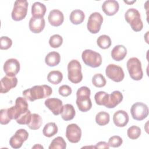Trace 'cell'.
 Instances as JSON below:
<instances>
[{
	"instance_id": "484cf974",
	"label": "cell",
	"mask_w": 149,
	"mask_h": 149,
	"mask_svg": "<svg viewBox=\"0 0 149 149\" xmlns=\"http://www.w3.org/2000/svg\"><path fill=\"white\" fill-rule=\"evenodd\" d=\"M84 13L80 9H76L72 10L69 16V19L71 23L76 25L81 24L84 21Z\"/></svg>"
},
{
	"instance_id": "9a60e30c",
	"label": "cell",
	"mask_w": 149,
	"mask_h": 149,
	"mask_svg": "<svg viewBox=\"0 0 149 149\" xmlns=\"http://www.w3.org/2000/svg\"><path fill=\"white\" fill-rule=\"evenodd\" d=\"M45 105L52 112L54 115H59L62 110V101L57 98H49L44 102Z\"/></svg>"
},
{
	"instance_id": "ee69618b",
	"label": "cell",
	"mask_w": 149,
	"mask_h": 149,
	"mask_svg": "<svg viewBox=\"0 0 149 149\" xmlns=\"http://www.w3.org/2000/svg\"><path fill=\"white\" fill-rule=\"evenodd\" d=\"M136 2V1H124V2H125V3H127V4H131V3H134V2Z\"/></svg>"
},
{
	"instance_id": "1f68e13d",
	"label": "cell",
	"mask_w": 149,
	"mask_h": 149,
	"mask_svg": "<svg viewBox=\"0 0 149 149\" xmlns=\"http://www.w3.org/2000/svg\"><path fill=\"white\" fill-rule=\"evenodd\" d=\"M48 148L49 149H65L66 148V143L63 137L58 136L52 140Z\"/></svg>"
},
{
	"instance_id": "ab89813d",
	"label": "cell",
	"mask_w": 149,
	"mask_h": 149,
	"mask_svg": "<svg viewBox=\"0 0 149 149\" xmlns=\"http://www.w3.org/2000/svg\"><path fill=\"white\" fill-rule=\"evenodd\" d=\"M11 119L8 115V109H2L0 111V123L1 125H7Z\"/></svg>"
},
{
	"instance_id": "d6986e66",
	"label": "cell",
	"mask_w": 149,
	"mask_h": 149,
	"mask_svg": "<svg viewBox=\"0 0 149 149\" xmlns=\"http://www.w3.org/2000/svg\"><path fill=\"white\" fill-rule=\"evenodd\" d=\"M48 19L51 25L54 27H58L63 23L64 20V16L61 10L54 9L50 11Z\"/></svg>"
},
{
	"instance_id": "6da1fadb",
	"label": "cell",
	"mask_w": 149,
	"mask_h": 149,
	"mask_svg": "<svg viewBox=\"0 0 149 149\" xmlns=\"http://www.w3.org/2000/svg\"><path fill=\"white\" fill-rule=\"evenodd\" d=\"M52 93V88L48 85H37L23 91V97L30 101L49 97Z\"/></svg>"
},
{
	"instance_id": "ac0fdd59",
	"label": "cell",
	"mask_w": 149,
	"mask_h": 149,
	"mask_svg": "<svg viewBox=\"0 0 149 149\" xmlns=\"http://www.w3.org/2000/svg\"><path fill=\"white\" fill-rule=\"evenodd\" d=\"M45 25V22L44 17H31L29 21V29L34 33H40L41 32Z\"/></svg>"
},
{
	"instance_id": "277c9868",
	"label": "cell",
	"mask_w": 149,
	"mask_h": 149,
	"mask_svg": "<svg viewBox=\"0 0 149 149\" xmlns=\"http://www.w3.org/2000/svg\"><path fill=\"white\" fill-rule=\"evenodd\" d=\"M29 105L24 97H19L15 101V106L8 108V115L10 119H16L29 110Z\"/></svg>"
},
{
	"instance_id": "b9f144b4",
	"label": "cell",
	"mask_w": 149,
	"mask_h": 149,
	"mask_svg": "<svg viewBox=\"0 0 149 149\" xmlns=\"http://www.w3.org/2000/svg\"><path fill=\"white\" fill-rule=\"evenodd\" d=\"M95 148H109V146L108 143L105 141H100L96 144L94 146Z\"/></svg>"
},
{
	"instance_id": "f35d334b",
	"label": "cell",
	"mask_w": 149,
	"mask_h": 149,
	"mask_svg": "<svg viewBox=\"0 0 149 149\" xmlns=\"http://www.w3.org/2000/svg\"><path fill=\"white\" fill-rule=\"evenodd\" d=\"M123 140L119 136H113L109 139L108 144L109 147H119L122 144Z\"/></svg>"
},
{
	"instance_id": "5bb4252c",
	"label": "cell",
	"mask_w": 149,
	"mask_h": 149,
	"mask_svg": "<svg viewBox=\"0 0 149 149\" xmlns=\"http://www.w3.org/2000/svg\"><path fill=\"white\" fill-rule=\"evenodd\" d=\"M20 69V63L15 58L8 59L3 65V71L9 76H15L19 73Z\"/></svg>"
},
{
	"instance_id": "7bdbcfd3",
	"label": "cell",
	"mask_w": 149,
	"mask_h": 149,
	"mask_svg": "<svg viewBox=\"0 0 149 149\" xmlns=\"http://www.w3.org/2000/svg\"><path fill=\"white\" fill-rule=\"evenodd\" d=\"M32 148H44V147L41 145L38 144H36L34 146H33L32 147Z\"/></svg>"
},
{
	"instance_id": "603a6c76",
	"label": "cell",
	"mask_w": 149,
	"mask_h": 149,
	"mask_svg": "<svg viewBox=\"0 0 149 149\" xmlns=\"http://www.w3.org/2000/svg\"><path fill=\"white\" fill-rule=\"evenodd\" d=\"M46 10V6L44 3L40 2H36L31 6L32 17H44Z\"/></svg>"
},
{
	"instance_id": "9c48e42d",
	"label": "cell",
	"mask_w": 149,
	"mask_h": 149,
	"mask_svg": "<svg viewBox=\"0 0 149 149\" xmlns=\"http://www.w3.org/2000/svg\"><path fill=\"white\" fill-rule=\"evenodd\" d=\"M148 108L146 104L137 102L133 104L130 108L132 118L136 120H143L148 115Z\"/></svg>"
},
{
	"instance_id": "4316f807",
	"label": "cell",
	"mask_w": 149,
	"mask_h": 149,
	"mask_svg": "<svg viewBox=\"0 0 149 149\" xmlns=\"http://www.w3.org/2000/svg\"><path fill=\"white\" fill-rule=\"evenodd\" d=\"M58 128L54 122H49L47 123L42 130L43 134L47 137H51L58 133Z\"/></svg>"
},
{
	"instance_id": "4fadbf2b",
	"label": "cell",
	"mask_w": 149,
	"mask_h": 149,
	"mask_svg": "<svg viewBox=\"0 0 149 149\" xmlns=\"http://www.w3.org/2000/svg\"><path fill=\"white\" fill-rule=\"evenodd\" d=\"M66 137L70 143H78L80 140L81 137V130L80 127L75 123L68 125L66 129Z\"/></svg>"
},
{
	"instance_id": "d6a6232c",
	"label": "cell",
	"mask_w": 149,
	"mask_h": 149,
	"mask_svg": "<svg viewBox=\"0 0 149 149\" xmlns=\"http://www.w3.org/2000/svg\"><path fill=\"white\" fill-rule=\"evenodd\" d=\"M109 94L105 91H100L95 93L94 99L96 104L98 105H105L107 102Z\"/></svg>"
},
{
	"instance_id": "e575fe53",
	"label": "cell",
	"mask_w": 149,
	"mask_h": 149,
	"mask_svg": "<svg viewBox=\"0 0 149 149\" xmlns=\"http://www.w3.org/2000/svg\"><path fill=\"white\" fill-rule=\"evenodd\" d=\"M141 129L137 126H132L128 128L127 134L129 139L135 140L138 139L141 134Z\"/></svg>"
},
{
	"instance_id": "f546056e",
	"label": "cell",
	"mask_w": 149,
	"mask_h": 149,
	"mask_svg": "<svg viewBox=\"0 0 149 149\" xmlns=\"http://www.w3.org/2000/svg\"><path fill=\"white\" fill-rule=\"evenodd\" d=\"M110 120L109 114L105 111L98 112L95 116V122L99 126L107 125Z\"/></svg>"
},
{
	"instance_id": "7402d4cb",
	"label": "cell",
	"mask_w": 149,
	"mask_h": 149,
	"mask_svg": "<svg viewBox=\"0 0 149 149\" xmlns=\"http://www.w3.org/2000/svg\"><path fill=\"white\" fill-rule=\"evenodd\" d=\"M111 57L116 61L123 60L127 55V49L123 45H117L111 51Z\"/></svg>"
},
{
	"instance_id": "ffe728a7",
	"label": "cell",
	"mask_w": 149,
	"mask_h": 149,
	"mask_svg": "<svg viewBox=\"0 0 149 149\" xmlns=\"http://www.w3.org/2000/svg\"><path fill=\"white\" fill-rule=\"evenodd\" d=\"M129 120L127 113L123 110H118L114 113L113 116V123L118 127H125L128 123Z\"/></svg>"
},
{
	"instance_id": "8fae6325",
	"label": "cell",
	"mask_w": 149,
	"mask_h": 149,
	"mask_svg": "<svg viewBox=\"0 0 149 149\" xmlns=\"http://www.w3.org/2000/svg\"><path fill=\"white\" fill-rule=\"evenodd\" d=\"M106 76L115 82L122 81L125 77L123 69L115 64L108 65L105 69Z\"/></svg>"
},
{
	"instance_id": "5b68a950",
	"label": "cell",
	"mask_w": 149,
	"mask_h": 149,
	"mask_svg": "<svg viewBox=\"0 0 149 149\" xmlns=\"http://www.w3.org/2000/svg\"><path fill=\"white\" fill-rule=\"evenodd\" d=\"M68 77L70 81L77 84L83 79L81 73V66L80 63L76 59L70 61L68 65Z\"/></svg>"
},
{
	"instance_id": "d4e9b609",
	"label": "cell",
	"mask_w": 149,
	"mask_h": 149,
	"mask_svg": "<svg viewBox=\"0 0 149 149\" xmlns=\"http://www.w3.org/2000/svg\"><path fill=\"white\" fill-rule=\"evenodd\" d=\"M61 61L60 54L56 51L49 52L45 58V62L48 66L53 67L58 65Z\"/></svg>"
},
{
	"instance_id": "cb8c5ba5",
	"label": "cell",
	"mask_w": 149,
	"mask_h": 149,
	"mask_svg": "<svg viewBox=\"0 0 149 149\" xmlns=\"http://www.w3.org/2000/svg\"><path fill=\"white\" fill-rule=\"evenodd\" d=\"M62 118L65 120L68 121L73 119L76 115L75 109L72 104H66L63 106L62 112L61 113Z\"/></svg>"
},
{
	"instance_id": "30bf717a",
	"label": "cell",
	"mask_w": 149,
	"mask_h": 149,
	"mask_svg": "<svg viewBox=\"0 0 149 149\" xmlns=\"http://www.w3.org/2000/svg\"><path fill=\"white\" fill-rule=\"evenodd\" d=\"M102 22V16L99 12H94L88 17L87 28L91 33L96 34L100 30Z\"/></svg>"
},
{
	"instance_id": "60d3db41",
	"label": "cell",
	"mask_w": 149,
	"mask_h": 149,
	"mask_svg": "<svg viewBox=\"0 0 149 149\" xmlns=\"http://www.w3.org/2000/svg\"><path fill=\"white\" fill-rule=\"evenodd\" d=\"M59 94L63 97H68L70 95L72 92V88L68 85H62L59 87Z\"/></svg>"
},
{
	"instance_id": "8992f818",
	"label": "cell",
	"mask_w": 149,
	"mask_h": 149,
	"mask_svg": "<svg viewBox=\"0 0 149 149\" xmlns=\"http://www.w3.org/2000/svg\"><path fill=\"white\" fill-rule=\"evenodd\" d=\"M127 69L130 77L134 80H140L143 77V72L141 68V63L136 57L130 58L126 63Z\"/></svg>"
},
{
	"instance_id": "ba28073f",
	"label": "cell",
	"mask_w": 149,
	"mask_h": 149,
	"mask_svg": "<svg viewBox=\"0 0 149 149\" xmlns=\"http://www.w3.org/2000/svg\"><path fill=\"white\" fill-rule=\"evenodd\" d=\"M29 3L26 0H17L15 2L11 13L12 18L15 21L22 20L27 15Z\"/></svg>"
},
{
	"instance_id": "83f0119b",
	"label": "cell",
	"mask_w": 149,
	"mask_h": 149,
	"mask_svg": "<svg viewBox=\"0 0 149 149\" xmlns=\"http://www.w3.org/2000/svg\"><path fill=\"white\" fill-rule=\"evenodd\" d=\"M62 79L63 74L62 72L59 70L51 71L47 76L48 81L53 84H58L60 83Z\"/></svg>"
},
{
	"instance_id": "7c38bea8",
	"label": "cell",
	"mask_w": 149,
	"mask_h": 149,
	"mask_svg": "<svg viewBox=\"0 0 149 149\" xmlns=\"http://www.w3.org/2000/svg\"><path fill=\"white\" fill-rule=\"evenodd\" d=\"M28 137V132L25 129H20L10 137L9 140V144L13 148H19L22 146L23 143L27 140Z\"/></svg>"
},
{
	"instance_id": "74e56055",
	"label": "cell",
	"mask_w": 149,
	"mask_h": 149,
	"mask_svg": "<svg viewBox=\"0 0 149 149\" xmlns=\"http://www.w3.org/2000/svg\"><path fill=\"white\" fill-rule=\"evenodd\" d=\"M12 45V40L7 36H2L0 38V49H8L11 47Z\"/></svg>"
},
{
	"instance_id": "836d02e7",
	"label": "cell",
	"mask_w": 149,
	"mask_h": 149,
	"mask_svg": "<svg viewBox=\"0 0 149 149\" xmlns=\"http://www.w3.org/2000/svg\"><path fill=\"white\" fill-rule=\"evenodd\" d=\"M92 83L95 87L101 88L106 85L107 81L102 74L97 73L94 74L92 78Z\"/></svg>"
},
{
	"instance_id": "3957f363",
	"label": "cell",
	"mask_w": 149,
	"mask_h": 149,
	"mask_svg": "<svg viewBox=\"0 0 149 149\" xmlns=\"http://www.w3.org/2000/svg\"><path fill=\"white\" fill-rule=\"evenodd\" d=\"M125 19L133 31L139 32L143 29V22L141 19L140 13L137 9L134 8L129 9L125 14Z\"/></svg>"
},
{
	"instance_id": "4dcf8cb0",
	"label": "cell",
	"mask_w": 149,
	"mask_h": 149,
	"mask_svg": "<svg viewBox=\"0 0 149 149\" xmlns=\"http://www.w3.org/2000/svg\"><path fill=\"white\" fill-rule=\"evenodd\" d=\"M111 40L107 35H101L97 40V45L101 49H105L109 48L111 45Z\"/></svg>"
},
{
	"instance_id": "f1b7e54d",
	"label": "cell",
	"mask_w": 149,
	"mask_h": 149,
	"mask_svg": "<svg viewBox=\"0 0 149 149\" xmlns=\"http://www.w3.org/2000/svg\"><path fill=\"white\" fill-rule=\"evenodd\" d=\"M42 123L41 117L37 113L31 114V118L30 121L27 124V126L31 130L38 129Z\"/></svg>"
},
{
	"instance_id": "8d00e7d4",
	"label": "cell",
	"mask_w": 149,
	"mask_h": 149,
	"mask_svg": "<svg viewBox=\"0 0 149 149\" xmlns=\"http://www.w3.org/2000/svg\"><path fill=\"white\" fill-rule=\"evenodd\" d=\"M31 118V113L30 110H28L22 115H21L17 119H16V122L19 125H26L29 123Z\"/></svg>"
},
{
	"instance_id": "52a82bcc",
	"label": "cell",
	"mask_w": 149,
	"mask_h": 149,
	"mask_svg": "<svg viewBox=\"0 0 149 149\" xmlns=\"http://www.w3.org/2000/svg\"><path fill=\"white\" fill-rule=\"evenodd\" d=\"M81 58L87 66L93 68L99 67L102 63V57L100 54L91 49H87L83 51Z\"/></svg>"
},
{
	"instance_id": "d590c367",
	"label": "cell",
	"mask_w": 149,
	"mask_h": 149,
	"mask_svg": "<svg viewBox=\"0 0 149 149\" xmlns=\"http://www.w3.org/2000/svg\"><path fill=\"white\" fill-rule=\"evenodd\" d=\"M63 43V38L59 34H54L52 36L49 40V45L54 48H57L61 47Z\"/></svg>"
},
{
	"instance_id": "44dd1931",
	"label": "cell",
	"mask_w": 149,
	"mask_h": 149,
	"mask_svg": "<svg viewBox=\"0 0 149 149\" xmlns=\"http://www.w3.org/2000/svg\"><path fill=\"white\" fill-rule=\"evenodd\" d=\"M123 97L119 91H113L111 94H109L108 101L105 107L108 108H113L120 104L123 100Z\"/></svg>"
},
{
	"instance_id": "e0dca14e",
	"label": "cell",
	"mask_w": 149,
	"mask_h": 149,
	"mask_svg": "<svg viewBox=\"0 0 149 149\" xmlns=\"http://www.w3.org/2000/svg\"><path fill=\"white\" fill-rule=\"evenodd\" d=\"M119 9V5L115 0H107L102 5V9L107 16H113Z\"/></svg>"
},
{
	"instance_id": "2e32d148",
	"label": "cell",
	"mask_w": 149,
	"mask_h": 149,
	"mask_svg": "<svg viewBox=\"0 0 149 149\" xmlns=\"http://www.w3.org/2000/svg\"><path fill=\"white\" fill-rule=\"evenodd\" d=\"M17 84V79L15 76H5L1 80L0 92L2 94L8 93L10 90L15 87Z\"/></svg>"
},
{
	"instance_id": "7a4b0ae2",
	"label": "cell",
	"mask_w": 149,
	"mask_h": 149,
	"mask_svg": "<svg viewBox=\"0 0 149 149\" xmlns=\"http://www.w3.org/2000/svg\"><path fill=\"white\" fill-rule=\"evenodd\" d=\"M91 91L86 86H82L76 92V104L81 112H87L92 107V103L90 98Z\"/></svg>"
}]
</instances>
